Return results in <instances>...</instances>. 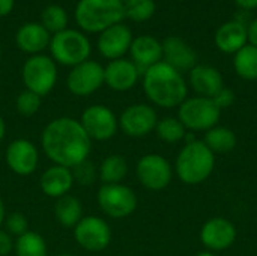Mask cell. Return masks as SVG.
<instances>
[{"mask_svg":"<svg viewBox=\"0 0 257 256\" xmlns=\"http://www.w3.org/2000/svg\"><path fill=\"white\" fill-rule=\"evenodd\" d=\"M5 161L15 175L29 177L38 167L39 152L33 142L27 139H15L6 146Z\"/></svg>","mask_w":257,"mask_h":256,"instance_id":"obj_14","label":"cell"},{"mask_svg":"<svg viewBox=\"0 0 257 256\" xmlns=\"http://www.w3.org/2000/svg\"><path fill=\"white\" fill-rule=\"evenodd\" d=\"M178 119L190 131H208L214 128L220 118L221 110L215 106L212 98L193 97L187 98L178 107Z\"/></svg>","mask_w":257,"mask_h":256,"instance_id":"obj_6","label":"cell"},{"mask_svg":"<svg viewBox=\"0 0 257 256\" xmlns=\"http://www.w3.org/2000/svg\"><path fill=\"white\" fill-rule=\"evenodd\" d=\"M215 167V154L203 140L188 142L178 154L175 172L187 186H197L206 181Z\"/></svg>","mask_w":257,"mask_h":256,"instance_id":"obj_3","label":"cell"},{"mask_svg":"<svg viewBox=\"0 0 257 256\" xmlns=\"http://www.w3.org/2000/svg\"><path fill=\"white\" fill-rule=\"evenodd\" d=\"M41 146L53 164L72 169L87 160L92 149V140L80 121L69 116H60L50 121L42 130Z\"/></svg>","mask_w":257,"mask_h":256,"instance_id":"obj_1","label":"cell"},{"mask_svg":"<svg viewBox=\"0 0 257 256\" xmlns=\"http://www.w3.org/2000/svg\"><path fill=\"white\" fill-rule=\"evenodd\" d=\"M0 60H2V51H0Z\"/></svg>","mask_w":257,"mask_h":256,"instance_id":"obj_45","label":"cell"},{"mask_svg":"<svg viewBox=\"0 0 257 256\" xmlns=\"http://www.w3.org/2000/svg\"><path fill=\"white\" fill-rule=\"evenodd\" d=\"M102 213L111 219H125L137 208V196L133 189L125 184H102L96 196Z\"/></svg>","mask_w":257,"mask_h":256,"instance_id":"obj_8","label":"cell"},{"mask_svg":"<svg viewBox=\"0 0 257 256\" xmlns=\"http://www.w3.org/2000/svg\"><path fill=\"white\" fill-rule=\"evenodd\" d=\"M5 231L12 237H21L29 231V222L27 217L21 213H11L6 214L5 219Z\"/></svg>","mask_w":257,"mask_h":256,"instance_id":"obj_34","label":"cell"},{"mask_svg":"<svg viewBox=\"0 0 257 256\" xmlns=\"http://www.w3.org/2000/svg\"><path fill=\"white\" fill-rule=\"evenodd\" d=\"M235 3L244 11H253L257 8V0H235Z\"/></svg>","mask_w":257,"mask_h":256,"instance_id":"obj_39","label":"cell"},{"mask_svg":"<svg viewBox=\"0 0 257 256\" xmlns=\"http://www.w3.org/2000/svg\"><path fill=\"white\" fill-rule=\"evenodd\" d=\"M14 250L17 256H47V243L41 234L27 231L15 240Z\"/></svg>","mask_w":257,"mask_h":256,"instance_id":"obj_28","label":"cell"},{"mask_svg":"<svg viewBox=\"0 0 257 256\" xmlns=\"http://www.w3.org/2000/svg\"><path fill=\"white\" fill-rule=\"evenodd\" d=\"M155 9L154 0H130L125 3V17L136 23H143L154 17Z\"/></svg>","mask_w":257,"mask_h":256,"instance_id":"obj_31","label":"cell"},{"mask_svg":"<svg viewBox=\"0 0 257 256\" xmlns=\"http://www.w3.org/2000/svg\"><path fill=\"white\" fill-rule=\"evenodd\" d=\"M133 39L131 29L123 23H117L99 33L98 50L101 56L108 60L122 59V56L130 51Z\"/></svg>","mask_w":257,"mask_h":256,"instance_id":"obj_16","label":"cell"},{"mask_svg":"<svg viewBox=\"0 0 257 256\" xmlns=\"http://www.w3.org/2000/svg\"><path fill=\"white\" fill-rule=\"evenodd\" d=\"M122 2H123V3H126V2H130V0H122Z\"/></svg>","mask_w":257,"mask_h":256,"instance_id":"obj_44","label":"cell"},{"mask_svg":"<svg viewBox=\"0 0 257 256\" xmlns=\"http://www.w3.org/2000/svg\"><path fill=\"white\" fill-rule=\"evenodd\" d=\"M130 54L131 60L143 74L148 68L163 60V44L151 35H142L133 39Z\"/></svg>","mask_w":257,"mask_h":256,"instance_id":"obj_19","label":"cell"},{"mask_svg":"<svg viewBox=\"0 0 257 256\" xmlns=\"http://www.w3.org/2000/svg\"><path fill=\"white\" fill-rule=\"evenodd\" d=\"M233 68L236 74L247 80H257V47L247 44L233 54Z\"/></svg>","mask_w":257,"mask_h":256,"instance_id":"obj_27","label":"cell"},{"mask_svg":"<svg viewBox=\"0 0 257 256\" xmlns=\"http://www.w3.org/2000/svg\"><path fill=\"white\" fill-rule=\"evenodd\" d=\"M247 30H248V44L257 47V18H254L250 23V26L247 27Z\"/></svg>","mask_w":257,"mask_h":256,"instance_id":"obj_37","label":"cell"},{"mask_svg":"<svg viewBox=\"0 0 257 256\" xmlns=\"http://www.w3.org/2000/svg\"><path fill=\"white\" fill-rule=\"evenodd\" d=\"M163 62L179 72L191 71L197 65L196 51L179 36H167L163 42Z\"/></svg>","mask_w":257,"mask_h":256,"instance_id":"obj_18","label":"cell"},{"mask_svg":"<svg viewBox=\"0 0 257 256\" xmlns=\"http://www.w3.org/2000/svg\"><path fill=\"white\" fill-rule=\"evenodd\" d=\"M48 47L54 62L71 68L89 60L92 51L87 36L74 29H65L53 35Z\"/></svg>","mask_w":257,"mask_h":256,"instance_id":"obj_5","label":"cell"},{"mask_svg":"<svg viewBox=\"0 0 257 256\" xmlns=\"http://www.w3.org/2000/svg\"><path fill=\"white\" fill-rule=\"evenodd\" d=\"M215 45L220 51L226 54H235L244 45L248 44V30L247 24L238 20H230L223 23L214 36Z\"/></svg>","mask_w":257,"mask_h":256,"instance_id":"obj_20","label":"cell"},{"mask_svg":"<svg viewBox=\"0 0 257 256\" xmlns=\"http://www.w3.org/2000/svg\"><path fill=\"white\" fill-rule=\"evenodd\" d=\"M15 107L17 112L24 116V118H30L33 115H36L41 109V97L36 95L32 91L24 89L23 92L18 94L17 100H15Z\"/></svg>","mask_w":257,"mask_h":256,"instance_id":"obj_32","label":"cell"},{"mask_svg":"<svg viewBox=\"0 0 257 256\" xmlns=\"http://www.w3.org/2000/svg\"><path fill=\"white\" fill-rule=\"evenodd\" d=\"M143 91L152 104L163 109L179 107L188 98L182 72L163 60L143 72Z\"/></svg>","mask_w":257,"mask_h":256,"instance_id":"obj_2","label":"cell"},{"mask_svg":"<svg viewBox=\"0 0 257 256\" xmlns=\"http://www.w3.org/2000/svg\"><path fill=\"white\" fill-rule=\"evenodd\" d=\"M5 134H6V124H5V119H3V116L0 115V142L3 140Z\"/></svg>","mask_w":257,"mask_h":256,"instance_id":"obj_41","label":"cell"},{"mask_svg":"<svg viewBox=\"0 0 257 256\" xmlns=\"http://www.w3.org/2000/svg\"><path fill=\"white\" fill-rule=\"evenodd\" d=\"M56 256H72V255H69V253H60V255H56Z\"/></svg>","mask_w":257,"mask_h":256,"instance_id":"obj_43","label":"cell"},{"mask_svg":"<svg viewBox=\"0 0 257 256\" xmlns=\"http://www.w3.org/2000/svg\"><path fill=\"white\" fill-rule=\"evenodd\" d=\"M128 175V163L123 155L111 154L107 155L98 169V178L102 184H119Z\"/></svg>","mask_w":257,"mask_h":256,"instance_id":"obj_25","label":"cell"},{"mask_svg":"<svg viewBox=\"0 0 257 256\" xmlns=\"http://www.w3.org/2000/svg\"><path fill=\"white\" fill-rule=\"evenodd\" d=\"M5 219H6V208H5L3 201L0 199V228H2V225L5 223Z\"/></svg>","mask_w":257,"mask_h":256,"instance_id":"obj_40","label":"cell"},{"mask_svg":"<svg viewBox=\"0 0 257 256\" xmlns=\"http://www.w3.org/2000/svg\"><path fill=\"white\" fill-rule=\"evenodd\" d=\"M104 84V66L95 60H86L71 68L66 88L75 97H87Z\"/></svg>","mask_w":257,"mask_h":256,"instance_id":"obj_12","label":"cell"},{"mask_svg":"<svg viewBox=\"0 0 257 256\" xmlns=\"http://www.w3.org/2000/svg\"><path fill=\"white\" fill-rule=\"evenodd\" d=\"M80 124L90 137V140L104 142L111 139L119 128V119L113 110L104 104H93L84 109Z\"/></svg>","mask_w":257,"mask_h":256,"instance_id":"obj_10","label":"cell"},{"mask_svg":"<svg viewBox=\"0 0 257 256\" xmlns=\"http://www.w3.org/2000/svg\"><path fill=\"white\" fill-rule=\"evenodd\" d=\"M200 240L206 249L221 252L233 246L236 240V228L229 219L212 217L202 226Z\"/></svg>","mask_w":257,"mask_h":256,"instance_id":"obj_15","label":"cell"},{"mask_svg":"<svg viewBox=\"0 0 257 256\" xmlns=\"http://www.w3.org/2000/svg\"><path fill=\"white\" fill-rule=\"evenodd\" d=\"M51 36L45 30L42 24L38 23H26L23 24L15 35L17 47L27 54H41L48 45H50Z\"/></svg>","mask_w":257,"mask_h":256,"instance_id":"obj_23","label":"cell"},{"mask_svg":"<svg viewBox=\"0 0 257 256\" xmlns=\"http://www.w3.org/2000/svg\"><path fill=\"white\" fill-rule=\"evenodd\" d=\"M190 84L205 98H214L224 88L221 72L211 65H196L190 71Z\"/></svg>","mask_w":257,"mask_h":256,"instance_id":"obj_22","label":"cell"},{"mask_svg":"<svg viewBox=\"0 0 257 256\" xmlns=\"http://www.w3.org/2000/svg\"><path fill=\"white\" fill-rule=\"evenodd\" d=\"M23 83L27 91L35 92L41 98L53 91L57 81V66L53 57L45 54L30 56L21 71Z\"/></svg>","mask_w":257,"mask_h":256,"instance_id":"obj_7","label":"cell"},{"mask_svg":"<svg viewBox=\"0 0 257 256\" xmlns=\"http://www.w3.org/2000/svg\"><path fill=\"white\" fill-rule=\"evenodd\" d=\"M236 134L227 127L215 125L214 128L208 130L203 139V143L215 154H227L235 149L236 146Z\"/></svg>","mask_w":257,"mask_h":256,"instance_id":"obj_26","label":"cell"},{"mask_svg":"<svg viewBox=\"0 0 257 256\" xmlns=\"http://www.w3.org/2000/svg\"><path fill=\"white\" fill-rule=\"evenodd\" d=\"M14 246H15V241L12 235H9L6 231L0 228V256L11 255V252L14 250Z\"/></svg>","mask_w":257,"mask_h":256,"instance_id":"obj_36","label":"cell"},{"mask_svg":"<svg viewBox=\"0 0 257 256\" xmlns=\"http://www.w3.org/2000/svg\"><path fill=\"white\" fill-rule=\"evenodd\" d=\"M72 177H74V181L81 184V186H92L98 177V172H96V167L89 161V160H84L81 161L80 164L74 166L72 169Z\"/></svg>","mask_w":257,"mask_h":256,"instance_id":"obj_33","label":"cell"},{"mask_svg":"<svg viewBox=\"0 0 257 256\" xmlns=\"http://www.w3.org/2000/svg\"><path fill=\"white\" fill-rule=\"evenodd\" d=\"M15 0H0V17H6L14 9Z\"/></svg>","mask_w":257,"mask_h":256,"instance_id":"obj_38","label":"cell"},{"mask_svg":"<svg viewBox=\"0 0 257 256\" xmlns=\"http://www.w3.org/2000/svg\"><path fill=\"white\" fill-rule=\"evenodd\" d=\"M158 115L149 104H133L128 106L120 118L119 127L128 137H145L152 133L157 127Z\"/></svg>","mask_w":257,"mask_h":256,"instance_id":"obj_13","label":"cell"},{"mask_svg":"<svg viewBox=\"0 0 257 256\" xmlns=\"http://www.w3.org/2000/svg\"><path fill=\"white\" fill-rule=\"evenodd\" d=\"M41 24L45 27L48 33H59L66 29L68 24V14L59 5H48L44 8L41 14Z\"/></svg>","mask_w":257,"mask_h":256,"instance_id":"obj_30","label":"cell"},{"mask_svg":"<svg viewBox=\"0 0 257 256\" xmlns=\"http://www.w3.org/2000/svg\"><path fill=\"white\" fill-rule=\"evenodd\" d=\"M74 238L87 252H102L111 241L108 223L98 216H84L74 226Z\"/></svg>","mask_w":257,"mask_h":256,"instance_id":"obj_11","label":"cell"},{"mask_svg":"<svg viewBox=\"0 0 257 256\" xmlns=\"http://www.w3.org/2000/svg\"><path fill=\"white\" fill-rule=\"evenodd\" d=\"M212 101L215 103V106H217L220 110L227 109V107H230V106L235 103V92H233L232 89H229V88H223V89L212 98Z\"/></svg>","mask_w":257,"mask_h":256,"instance_id":"obj_35","label":"cell"},{"mask_svg":"<svg viewBox=\"0 0 257 256\" xmlns=\"http://www.w3.org/2000/svg\"><path fill=\"white\" fill-rule=\"evenodd\" d=\"M54 217L62 226L74 228L84 217L83 216V205L75 196L65 195V196H62V198H59L56 201Z\"/></svg>","mask_w":257,"mask_h":256,"instance_id":"obj_24","label":"cell"},{"mask_svg":"<svg viewBox=\"0 0 257 256\" xmlns=\"http://www.w3.org/2000/svg\"><path fill=\"white\" fill-rule=\"evenodd\" d=\"M125 3L122 0H78L75 21L87 33H101L105 29L122 23Z\"/></svg>","mask_w":257,"mask_h":256,"instance_id":"obj_4","label":"cell"},{"mask_svg":"<svg viewBox=\"0 0 257 256\" xmlns=\"http://www.w3.org/2000/svg\"><path fill=\"white\" fill-rule=\"evenodd\" d=\"M196 256H215V255H212L211 252H202V253H197Z\"/></svg>","mask_w":257,"mask_h":256,"instance_id":"obj_42","label":"cell"},{"mask_svg":"<svg viewBox=\"0 0 257 256\" xmlns=\"http://www.w3.org/2000/svg\"><path fill=\"white\" fill-rule=\"evenodd\" d=\"M74 183L75 181L72 177V170L69 167H63L57 164H53L51 167L45 169L39 178V186L42 193L54 199L69 195Z\"/></svg>","mask_w":257,"mask_h":256,"instance_id":"obj_21","label":"cell"},{"mask_svg":"<svg viewBox=\"0 0 257 256\" xmlns=\"http://www.w3.org/2000/svg\"><path fill=\"white\" fill-rule=\"evenodd\" d=\"M155 131L158 139H161L166 143H178L184 140L187 136V128L175 116H166L163 119H158Z\"/></svg>","mask_w":257,"mask_h":256,"instance_id":"obj_29","label":"cell"},{"mask_svg":"<svg viewBox=\"0 0 257 256\" xmlns=\"http://www.w3.org/2000/svg\"><path fill=\"white\" fill-rule=\"evenodd\" d=\"M140 74L133 60L123 57L110 60L108 65L104 66V84L116 92H126L137 84Z\"/></svg>","mask_w":257,"mask_h":256,"instance_id":"obj_17","label":"cell"},{"mask_svg":"<svg viewBox=\"0 0 257 256\" xmlns=\"http://www.w3.org/2000/svg\"><path fill=\"white\" fill-rule=\"evenodd\" d=\"M136 175L145 189L160 192L170 184L173 167L166 157L160 154H146L137 161Z\"/></svg>","mask_w":257,"mask_h":256,"instance_id":"obj_9","label":"cell"}]
</instances>
